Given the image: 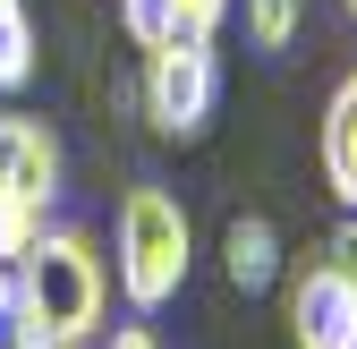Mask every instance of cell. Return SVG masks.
I'll list each match as a JSON object with an SVG mask.
<instances>
[{
  "mask_svg": "<svg viewBox=\"0 0 357 349\" xmlns=\"http://www.w3.org/2000/svg\"><path fill=\"white\" fill-rule=\"evenodd\" d=\"M221 17H230V0H170V26L188 34V43H213Z\"/></svg>",
  "mask_w": 357,
  "mask_h": 349,
  "instance_id": "8fae6325",
  "label": "cell"
},
{
  "mask_svg": "<svg viewBox=\"0 0 357 349\" xmlns=\"http://www.w3.org/2000/svg\"><path fill=\"white\" fill-rule=\"evenodd\" d=\"M34 77V17L26 0H0V94H17Z\"/></svg>",
  "mask_w": 357,
  "mask_h": 349,
  "instance_id": "9c48e42d",
  "label": "cell"
},
{
  "mask_svg": "<svg viewBox=\"0 0 357 349\" xmlns=\"http://www.w3.org/2000/svg\"><path fill=\"white\" fill-rule=\"evenodd\" d=\"M102 349H162V332L153 324H119V332L102 324Z\"/></svg>",
  "mask_w": 357,
  "mask_h": 349,
  "instance_id": "4fadbf2b",
  "label": "cell"
},
{
  "mask_svg": "<svg viewBox=\"0 0 357 349\" xmlns=\"http://www.w3.org/2000/svg\"><path fill=\"white\" fill-rule=\"evenodd\" d=\"M230 9L247 17V43H255V52H289L298 26H306V0H230Z\"/></svg>",
  "mask_w": 357,
  "mask_h": 349,
  "instance_id": "ba28073f",
  "label": "cell"
},
{
  "mask_svg": "<svg viewBox=\"0 0 357 349\" xmlns=\"http://www.w3.org/2000/svg\"><path fill=\"white\" fill-rule=\"evenodd\" d=\"M137 94H145V119L162 128V137H204V128H213V103H221V60H213V43L170 34L162 52H145Z\"/></svg>",
  "mask_w": 357,
  "mask_h": 349,
  "instance_id": "277c9868",
  "label": "cell"
},
{
  "mask_svg": "<svg viewBox=\"0 0 357 349\" xmlns=\"http://www.w3.org/2000/svg\"><path fill=\"white\" fill-rule=\"evenodd\" d=\"M0 332H9V265H0Z\"/></svg>",
  "mask_w": 357,
  "mask_h": 349,
  "instance_id": "5bb4252c",
  "label": "cell"
},
{
  "mask_svg": "<svg viewBox=\"0 0 357 349\" xmlns=\"http://www.w3.org/2000/svg\"><path fill=\"white\" fill-rule=\"evenodd\" d=\"M0 349H17V341H9V332H0Z\"/></svg>",
  "mask_w": 357,
  "mask_h": 349,
  "instance_id": "2e32d148",
  "label": "cell"
},
{
  "mask_svg": "<svg viewBox=\"0 0 357 349\" xmlns=\"http://www.w3.org/2000/svg\"><path fill=\"white\" fill-rule=\"evenodd\" d=\"M188 265H196L188 205L170 188H153V179H137L119 196V213H111V281H119V298L137 315H162L170 298L188 290Z\"/></svg>",
  "mask_w": 357,
  "mask_h": 349,
  "instance_id": "7a4b0ae2",
  "label": "cell"
},
{
  "mask_svg": "<svg viewBox=\"0 0 357 349\" xmlns=\"http://www.w3.org/2000/svg\"><path fill=\"white\" fill-rule=\"evenodd\" d=\"M60 179H68L60 137L34 111H0V265H17V255L52 230Z\"/></svg>",
  "mask_w": 357,
  "mask_h": 349,
  "instance_id": "3957f363",
  "label": "cell"
},
{
  "mask_svg": "<svg viewBox=\"0 0 357 349\" xmlns=\"http://www.w3.org/2000/svg\"><path fill=\"white\" fill-rule=\"evenodd\" d=\"M221 273H230V290H273L281 281V230L264 213H238L221 230Z\"/></svg>",
  "mask_w": 357,
  "mask_h": 349,
  "instance_id": "52a82bcc",
  "label": "cell"
},
{
  "mask_svg": "<svg viewBox=\"0 0 357 349\" xmlns=\"http://www.w3.org/2000/svg\"><path fill=\"white\" fill-rule=\"evenodd\" d=\"M102 315H111V265L94 230L77 222H52L17 265H9V332L17 341H102Z\"/></svg>",
  "mask_w": 357,
  "mask_h": 349,
  "instance_id": "6da1fadb",
  "label": "cell"
},
{
  "mask_svg": "<svg viewBox=\"0 0 357 349\" xmlns=\"http://www.w3.org/2000/svg\"><path fill=\"white\" fill-rule=\"evenodd\" d=\"M349 17H357V0H349Z\"/></svg>",
  "mask_w": 357,
  "mask_h": 349,
  "instance_id": "e0dca14e",
  "label": "cell"
},
{
  "mask_svg": "<svg viewBox=\"0 0 357 349\" xmlns=\"http://www.w3.org/2000/svg\"><path fill=\"white\" fill-rule=\"evenodd\" d=\"M324 265H340V273L357 281V213H349V222H340V230L324 239Z\"/></svg>",
  "mask_w": 357,
  "mask_h": 349,
  "instance_id": "7c38bea8",
  "label": "cell"
},
{
  "mask_svg": "<svg viewBox=\"0 0 357 349\" xmlns=\"http://www.w3.org/2000/svg\"><path fill=\"white\" fill-rule=\"evenodd\" d=\"M289 341L298 349H357V281L324 255L289 273Z\"/></svg>",
  "mask_w": 357,
  "mask_h": 349,
  "instance_id": "5b68a950",
  "label": "cell"
},
{
  "mask_svg": "<svg viewBox=\"0 0 357 349\" xmlns=\"http://www.w3.org/2000/svg\"><path fill=\"white\" fill-rule=\"evenodd\" d=\"M9 341H17V332H9ZM17 349H77V341H17Z\"/></svg>",
  "mask_w": 357,
  "mask_h": 349,
  "instance_id": "9a60e30c",
  "label": "cell"
},
{
  "mask_svg": "<svg viewBox=\"0 0 357 349\" xmlns=\"http://www.w3.org/2000/svg\"><path fill=\"white\" fill-rule=\"evenodd\" d=\"M324 188L340 196V213H357V68L324 103Z\"/></svg>",
  "mask_w": 357,
  "mask_h": 349,
  "instance_id": "8992f818",
  "label": "cell"
},
{
  "mask_svg": "<svg viewBox=\"0 0 357 349\" xmlns=\"http://www.w3.org/2000/svg\"><path fill=\"white\" fill-rule=\"evenodd\" d=\"M119 34L137 43V52H162V43L178 34L170 26V0H119Z\"/></svg>",
  "mask_w": 357,
  "mask_h": 349,
  "instance_id": "30bf717a",
  "label": "cell"
}]
</instances>
